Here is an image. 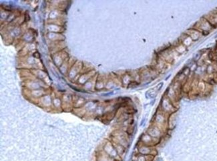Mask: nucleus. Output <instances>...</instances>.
Returning a JSON list of instances; mask_svg holds the SVG:
<instances>
[{
	"mask_svg": "<svg viewBox=\"0 0 217 161\" xmlns=\"http://www.w3.org/2000/svg\"><path fill=\"white\" fill-rule=\"evenodd\" d=\"M164 133V131L162 129H161L160 127L156 126L155 125H151L148 129V131H147V133L151 137L158 140H160L162 138Z\"/></svg>",
	"mask_w": 217,
	"mask_h": 161,
	"instance_id": "3",
	"label": "nucleus"
},
{
	"mask_svg": "<svg viewBox=\"0 0 217 161\" xmlns=\"http://www.w3.org/2000/svg\"><path fill=\"white\" fill-rule=\"evenodd\" d=\"M154 156L152 155H142L137 154L135 156V159L133 161H153Z\"/></svg>",
	"mask_w": 217,
	"mask_h": 161,
	"instance_id": "5",
	"label": "nucleus"
},
{
	"mask_svg": "<svg viewBox=\"0 0 217 161\" xmlns=\"http://www.w3.org/2000/svg\"><path fill=\"white\" fill-rule=\"evenodd\" d=\"M160 107V111L168 115H170L172 113L176 112V106L166 95L161 100Z\"/></svg>",
	"mask_w": 217,
	"mask_h": 161,
	"instance_id": "1",
	"label": "nucleus"
},
{
	"mask_svg": "<svg viewBox=\"0 0 217 161\" xmlns=\"http://www.w3.org/2000/svg\"><path fill=\"white\" fill-rule=\"evenodd\" d=\"M103 152L105 153L107 156H110V158L114 159V160H121L120 156H119L118 152H117L116 148H115L114 147V145L113 144L112 142L107 141V142L105 143L104 146L103 147Z\"/></svg>",
	"mask_w": 217,
	"mask_h": 161,
	"instance_id": "2",
	"label": "nucleus"
},
{
	"mask_svg": "<svg viewBox=\"0 0 217 161\" xmlns=\"http://www.w3.org/2000/svg\"><path fill=\"white\" fill-rule=\"evenodd\" d=\"M138 153L142 155H152L155 156L157 154V152L154 146L141 144L138 146Z\"/></svg>",
	"mask_w": 217,
	"mask_h": 161,
	"instance_id": "4",
	"label": "nucleus"
}]
</instances>
